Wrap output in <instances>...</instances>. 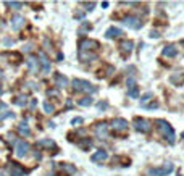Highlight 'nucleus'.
<instances>
[{"instance_id":"c03bdc74","label":"nucleus","mask_w":184,"mask_h":176,"mask_svg":"<svg viewBox=\"0 0 184 176\" xmlns=\"http://www.w3.org/2000/svg\"><path fill=\"white\" fill-rule=\"evenodd\" d=\"M0 176H7V174H3V173H0Z\"/></svg>"},{"instance_id":"f8f14e48","label":"nucleus","mask_w":184,"mask_h":176,"mask_svg":"<svg viewBox=\"0 0 184 176\" xmlns=\"http://www.w3.org/2000/svg\"><path fill=\"white\" fill-rule=\"evenodd\" d=\"M23 26H24V18H23L21 15H15L13 18H11V28H13L15 31H18Z\"/></svg>"},{"instance_id":"f704fd0d","label":"nucleus","mask_w":184,"mask_h":176,"mask_svg":"<svg viewBox=\"0 0 184 176\" xmlns=\"http://www.w3.org/2000/svg\"><path fill=\"white\" fill-rule=\"evenodd\" d=\"M7 116H13V113H11V112H3V113H0V120H3V118H7Z\"/></svg>"},{"instance_id":"9d476101","label":"nucleus","mask_w":184,"mask_h":176,"mask_svg":"<svg viewBox=\"0 0 184 176\" xmlns=\"http://www.w3.org/2000/svg\"><path fill=\"white\" fill-rule=\"evenodd\" d=\"M29 150V144L24 142V141H18L16 144V157H24Z\"/></svg>"},{"instance_id":"58836bf2","label":"nucleus","mask_w":184,"mask_h":176,"mask_svg":"<svg viewBox=\"0 0 184 176\" xmlns=\"http://www.w3.org/2000/svg\"><path fill=\"white\" fill-rule=\"evenodd\" d=\"M97 105H99V108H107V107H108L107 102H100V104H97Z\"/></svg>"},{"instance_id":"b1692460","label":"nucleus","mask_w":184,"mask_h":176,"mask_svg":"<svg viewBox=\"0 0 184 176\" xmlns=\"http://www.w3.org/2000/svg\"><path fill=\"white\" fill-rule=\"evenodd\" d=\"M18 131H20L21 134H24V136H29V134H31V129L28 128V124H24V123H21L20 126H18Z\"/></svg>"},{"instance_id":"6ab92c4d","label":"nucleus","mask_w":184,"mask_h":176,"mask_svg":"<svg viewBox=\"0 0 184 176\" xmlns=\"http://www.w3.org/2000/svg\"><path fill=\"white\" fill-rule=\"evenodd\" d=\"M55 84L58 87H66L68 84H70V81H68V78L63 76V75H55Z\"/></svg>"},{"instance_id":"5701e85b","label":"nucleus","mask_w":184,"mask_h":176,"mask_svg":"<svg viewBox=\"0 0 184 176\" xmlns=\"http://www.w3.org/2000/svg\"><path fill=\"white\" fill-rule=\"evenodd\" d=\"M61 170H63V171H66L68 174H74V173H76V168H74L73 165H68V163H61Z\"/></svg>"},{"instance_id":"c756f323","label":"nucleus","mask_w":184,"mask_h":176,"mask_svg":"<svg viewBox=\"0 0 184 176\" xmlns=\"http://www.w3.org/2000/svg\"><path fill=\"white\" fill-rule=\"evenodd\" d=\"M83 5H84V7H86V8H87L89 11H92V10H94V8H95V3H94V2H84Z\"/></svg>"},{"instance_id":"f257e3e1","label":"nucleus","mask_w":184,"mask_h":176,"mask_svg":"<svg viewBox=\"0 0 184 176\" xmlns=\"http://www.w3.org/2000/svg\"><path fill=\"white\" fill-rule=\"evenodd\" d=\"M157 124H158L160 134H162L170 144H173L175 142V131H173V128H171V124L165 120H157Z\"/></svg>"},{"instance_id":"cd10ccee","label":"nucleus","mask_w":184,"mask_h":176,"mask_svg":"<svg viewBox=\"0 0 184 176\" xmlns=\"http://www.w3.org/2000/svg\"><path fill=\"white\" fill-rule=\"evenodd\" d=\"M44 110H45V113H52L53 112V105L49 104V102H44Z\"/></svg>"},{"instance_id":"2f4dec72","label":"nucleus","mask_w":184,"mask_h":176,"mask_svg":"<svg viewBox=\"0 0 184 176\" xmlns=\"http://www.w3.org/2000/svg\"><path fill=\"white\" fill-rule=\"evenodd\" d=\"M126 84H128V87H129V89H133V87H134V84H136V79H134V78H128Z\"/></svg>"},{"instance_id":"e433bc0d","label":"nucleus","mask_w":184,"mask_h":176,"mask_svg":"<svg viewBox=\"0 0 184 176\" xmlns=\"http://www.w3.org/2000/svg\"><path fill=\"white\" fill-rule=\"evenodd\" d=\"M31 50H32V44H28V45H24L23 52H31Z\"/></svg>"},{"instance_id":"c85d7f7f","label":"nucleus","mask_w":184,"mask_h":176,"mask_svg":"<svg viewBox=\"0 0 184 176\" xmlns=\"http://www.w3.org/2000/svg\"><path fill=\"white\" fill-rule=\"evenodd\" d=\"M47 95H49V97H58L60 92H58L57 89H49V90H47Z\"/></svg>"},{"instance_id":"473e14b6","label":"nucleus","mask_w":184,"mask_h":176,"mask_svg":"<svg viewBox=\"0 0 184 176\" xmlns=\"http://www.w3.org/2000/svg\"><path fill=\"white\" fill-rule=\"evenodd\" d=\"M150 99H152V94H150V92H149V94H145V95L142 97V100H141V102H142V105H145V102H149Z\"/></svg>"},{"instance_id":"f03ea898","label":"nucleus","mask_w":184,"mask_h":176,"mask_svg":"<svg viewBox=\"0 0 184 176\" xmlns=\"http://www.w3.org/2000/svg\"><path fill=\"white\" fill-rule=\"evenodd\" d=\"M73 89L78 90V92H87V94H94L97 87L92 86L89 81H84V79H73Z\"/></svg>"},{"instance_id":"72a5a7b5","label":"nucleus","mask_w":184,"mask_h":176,"mask_svg":"<svg viewBox=\"0 0 184 176\" xmlns=\"http://www.w3.org/2000/svg\"><path fill=\"white\" fill-rule=\"evenodd\" d=\"M81 123H83V118H79V116H78V118H74V120L71 121L73 126H78V124H81Z\"/></svg>"},{"instance_id":"7ed1b4c3","label":"nucleus","mask_w":184,"mask_h":176,"mask_svg":"<svg viewBox=\"0 0 184 176\" xmlns=\"http://www.w3.org/2000/svg\"><path fill=\"white\" fill-rule=\"evenodd\" d=\"M133 124H134V129H137V131H141V133H150V129H152L150 120L142 118V116H136L133 120Z\"/></svg>"},{"instance_id":"393cba45","label":"nucleus","mask_w":184,"mask_h":176,"mask_svg":"<svg viewBox=\"0 0 184 176\" xmlns=\"http://www.w3.org/2000/svg\"><path fill=\"white\" fill-rule=\"evenodd\" d=\"M26 95H18V97L15 99V105H18V107H24L26 105Z\"/></svg>"},{"instance_id":"c9c22d12","label":"nucleus","mask_w":184,"mask_h":176,"mask_svg":"<svg viewBox=\"0 0 184 176\" xmlns=\"http://www.w3.org/2000/svg\"><path fill=\"white\" fill-rule=\"evenodd\" d=\"M7 139L10 141L11 144H15V142H16V138H15V134H11V133H10V134H7Z\"/></svg>"},{"instance_id":"6e6552de","label":"nucleus","mask_w":184,"mask_h":176,"mask_svg":"<svg viewBox=\"0 0 184 176\" xmlns=\"http://www.w3.org/2000/svg\"><path fill=\"white\" fill-rule=\"evenodd\" d=\"M94 129H95V136H97V138H100V139L108 138V123L107 121L97 123Z\"/></svg>"},{"instance_id":"dca6fc26","label":"nucleus","mask_w":184,"mask_h":176,"mask_svg":"<svg viewBox=\"0 0 184 176\" xmlns=\"http://www.w3.org/2000/svg\"><path fill=\"white\" fill-rule=\"evenodd\" d=\"M79 58H81V61H94V60H97V55L92 53V52L79 50Z\"/></svg>"},{"instance_id":"2eb2a0df","label":"nucleus","mask_w":184,"mask_h":176,"mask_svg":"<svg viewBox=\"0 0 184 176\" xmlns=\"http://www.w3.org/2000/svg\"><path fill=\"white\" fill-rule=\"evenodd\" d=\"M170 81L175 84V86H181L182 81H184V71H176L173 73V76L170 78Z\"/></svg>"},{"instance_id":"4c0bfd02","label":"nucleus","mask_w":184,"mask_h":176,"mask_svg":"<svg viewBox=\"0 0 184 176\" xmlns=\"http://www.w3.org/2000/svg\"><path fill=\"white\" fill-rule=\"evenodd\" d=\"M157 107H158V102L155 100V102H152L150 105H147V108H157Z\"/></svg>"},{"instance_id":"412c9836","label":"nucleus","mask_w":184,"mask_h":176,"mask_svg":"<svg viewBox=\"0 0 184 176\" xmlns=\"http://www.w3.org/2000/svg\"><path fill=\"white\" fill-rule=\"evenodd\" d=\"M37 145L39 147H49V149H50V147H55V142L52 139H42V141H39V142H37Z\"/></svg>"},{"instance_id":"37998d69","label":"nucleus","mask_w":184,"mask_h":176,"mask_svg":"<svg viewBox=\"0 0 184 176\" xmlns=\"http://www.w3.org/2000/svg\"><path fill=\"white\" fill-rule=\"evenodd\" d=\"M3 107H5V105H3V104H0V108H3Z\"/></svg>"},{"instance_id":"1a4fd4ad","label":"nucleus","mask_w":184,"mask_h":176,"mask_svg":"<svg viewBox=\"0 0 184 176\" xmlns=\"http://www.w3.org/2000/svg\"><path fill=\"white\" fill-rule=\"evenodd\" d=\"M133 49H134V42L129 41V39H123V41L120 42V50H121L124 55L131 53V52H133Z\"/></svg>"},{"instance_id":"ddd939ff","label":"nucleus","mask_w":184,"mask_h":176,"mask_svg":"<svg viewBox=\"0 0 184 176\" xmlns=\"http://www.w3.org/2000/svg\"><path fill=\"white\" fill-rule=\"evenodd\" d=\"M26 65H28V68H29L31 73H37L39 71V60L36 58V57H29V58L26 60Z\"/></svg>"},{"instance_id":"a18cd8bd","label":"nucleus","mask_w":184,"mask_h":176,"mask_svg":"<svg viewBox=\"0 0 184 176\" xmlns=\"http://www.w3.org/2000/svg\"><path fill=\"white\" fill-rule=\"evenodd\" d=\"M0 92H2V87H0Z\"/></svg>"},{"instance_id":"79ce46f5","label":"nucleus","mask_w":184,"mask_h":176,"mask_svg":"<svg viewBox=\"0 0 184 176\" xmlns=\"http://www.w3.org/2000/svg\"><path fill=\"white\" fill-rule=\"evenodd\" d=\"M5 44H7V45H10V44L13 45V41H10V39H5Z\"/></svg>"},{"instance_id":"423d86ee","label":"nucleus","mask_w":184,"mask_h":176,"mask_svg":"<svg viewBox=\"0 0 184 176\" xmlns=\"http://www.w3.org/2000/svg\"><path fill=\"white\" fill-rule=\"evenodd\" d=\"M110 128L116 133H126L128 131V121L124 118H113L110 121Z\"/></svg>"},{"instance_id":"a878e982","label":"nucleus","mask_w":184,"mask_h":176,"mask_svg":"<svg viewBox=\"0 0 184 176\" xmlns=\"http://www.w3.org/2000/svg\"><path fill=\"white\" fill-rule=\"evenodd\" d=\"M5 5H7V7H13V8H16V10H20V8L23 7L21 2H5Z\"/></svg>"},{"instance_id":"f3484780","label":"nucleus","mask_w":184,"mask_h":176,"mask_svg":"<svg viewBox=\"0 0 184 176\" xmlns=\"http://www.w3.org/2000/svg\"><path fill=\"white\" fill-rule=\"evenodd\" d=\"M121 29H120V28H108L107 29V32H105V37L107 39H115V37H118V36H121Z\"/></svg>"},{"instance_id":"20e7f679","label":"nucleus","mask_w":184,"mask_h":176,"mask_svg":"<svg viewBox=\"0 0 184 176\" xmlns=\"http://www.w3.org/2000/svg\"><path fill=\"white\" fill-rule=\"evenodd\" d=\"M121 23H123L124 26L131 28V29H141L142 24H144L139 16H134V15H126V16H123Z\"/></svg>"},{"instance_id":"4be33fe9","label":"nucleus","mask_w":184,"mask_h":176,"mask_svg":"<svg viewBox=\"0 0 184 176\" xmlns=\"http://www.w3.org/2000/svg\"><path fill=\"white\" fill-rule=\"evenodd\" d=\"M92 102H94V99H92V97H89V95H87V97L79 99V100H78V104L81 105V107H89V105H92Z\"/></svg>"},{"instance_id":"4468645a","label":"nucleus","mask_w":184,"mask_h":176,"mask_svg":"<svg viewBox=\"0 0 184 176\" xmlns=\"http://www.w3.org/2000/svg\"><path fill=\"white\" fill-rule=\"evenodd\" d=\"M162 55L163 57H170V58H173V57H176L178 55V47L176 45H166V47L162 50Z\"/></svg>"},{"instance_id":"ea45409f","label":"nucleus","mask_w":184,"mask_h":176,"mask_svg":"<svg viewBox=\"0 0 184 176\" xmlns=\"http://www.w3.org/2000/svg\"><path fill=\"white\" fill-rule=\"evenodd\" d=\"M158 36H160V34H158L157 31H152V32H150V37H153V39H155V37H158Z\"/></svg>"},{"instance_id":"a211bd4d","label":"nucleus","mask_w":184,"mask_h":176,"mask_svg":"<svg viewBox=\"0 0 184 176\" xmlns=\"http://www.w3.org/2000/svg\"><path fill=\"white\" fill-rule=\"evenodd\" d=\"M105 158H108V152L107 150H97L94 155L90 157L92 162H100V160H105Z\"/></svg>"},{"instance_id":"0eeeda50","label":"nucleus","mask_w":184,"mask_h":176,"mask_svg":"<svg viewBox=\"0 0 184 176\" xmlns=\"http://www.w3.org/2000/svg\"><path fill=\"white\" fill-rule=\"evenodd\" d=\"M99 42L94 41V39H83L79 42V50H84V52H89V50H97L99 49Z\"/></svg>"},{"instance_id":"a19ab883","label":"nucleus","mask_w":184,"mask_h":176,"mask_svg":"<svg viewBox=\"0 0 184 176\" xmlns=\"http://www.w3.org/2000/svg\"><path fill=\"white\" fill-rule=\"evenodd\" d=\"M76 18H84V13H81V11H78V13H76Z\"/></svg>"},{"instance_id":"39448f33","label":"nucleus","mask_w":184,"mask_h":176,"mask_svg":"<svg viewBox=\"0 0 184 176\" xmlns=\"http://www.w3.org/2000/svg\"><path fill=\"white\" fill-rule=\"evenodd\" d=\"M171 171H173V163H170V162H166L163 167L149 168V170H147V173L152 174V176H166V174H170Z\"/></svg>"},{"instance_id":"bb28decb","label":"nucleus","mask_w":184,"mask_h":176,"mask_svg":"<svg viewBox=\"0 0 184 176\" xmlns=\"http://www.w3.org/2000/svg\"><path fill=\"white\" fill-rule=\"evenodd\" d=\"M137 95H139V89H137V87L129 89V97H131V99H136Z\"/></svg>"},{"instance_id":"9b49d317","label":"nucleus","mask_w":184,"mask_h":176,"mask_svg":"<svg viewBox=\"0 0 184 176\" xmlns=\"http://www.w3.org/2000/svg\"><path fill=\"white\" fill-rule=\"evenodd\" d=\"M10 174L11 176H23V174H26V170L20 167L16 162H11V165H10Z\"/></svg>"},{"instance_id":"aec40b11","label":"nucleus","mask_w":184,"mask_h":176,"mask_svg":"<svg viewBox=\"0 0 184 176\" xmlns=\"http://www.w3.org/2000/svg\"><path fill=\"white\" fill-rule=\"evenodd\" d=\"M39 58H41V63L44 66V73H49L50 71V61L47 58V55H45L44 52H41V53H39Z\"/></svg>"},{"instance_id":"7c9ffc66","label":"nucleus","mask_w":184,"mask_h":176,"mask_svg":"<svg viewBox=\"0 0 184 176\" xmlns=\"http://www.w3.org/2000/svg\"><path fill=\"white\" fill-rule=\"evenodd\" d=\"M92 144V141L87 138V139H84V141H81V142H79V145H81V147H89Z\"/></svg>"}]
</instances>
